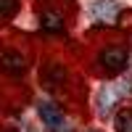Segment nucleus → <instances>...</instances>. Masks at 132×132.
<instances>
[{"instance_id":"nucleus-1","label":"nucleus","mask_w":132,"mask_h":132,"mask_svg":"<svg viewBox=\"0 0 132 132\" xmlns=\"http://www.w3.org/2000/svg\"><path fill=\"white\" fill-rule=\"evenodd\" d=\"M37 111H40V119H42L53 132H66V119H63L61 108H58L56 103H40Z\"/></svg>"},{"instance_id":"nucleus-2","label":"nucleus","mask_w":132,"mask_h":132,"mask_svg":"<svg viewBox=\"0 0 132 132\" xmlns=\"http://www.w3.org/2000/svg\"><path fill=\"white\" fill-rule=\"evenodd\" d=\"M101 63H103V69L111 71V74L122 71L124 66H127V50L124 48H106L101 53Z\"/></svg>"},{"instance_id":"nucleus-3","label":"nucleus","mask_w":132,"mask_h":132,"mask_svg":"<svg viewBox=\"0 0 132 132\" xmlns=\"http://www.w3.org/2000/svg\"><path fill=\"white\" fill-rule=\"evenodd\" d=\"M93 16L98 21L114 24L116 16H119V3H116V0H95V3H93Z\"/></svg>"},{"instance_id":"nucleus-4","label":"nucleus","mask_w":132,"mask_h":132,"mask_svg":"<svg viewBox=\"0 0 132 132\" xmlns=\"http://www.w3.org/2000/svg\"><path fill=\"white\" fill-rule=\"evenodd\" d=\"M0 69L5 74H11V77H21L24 69H27V63H24V58L19 53H0Z\"/></svg>"},{"instance_id":"nucleus-5","label":"nucleus","mask_w":132,"mask_h":132,"mask_svg":"<svg viewBox=\"0 0 132 132\" xmlns=\"http://www.w3.org/2000/svg\"><path fill=\"white\" fill-rule=\"evenodd\" d=\"M42 29L45 32H53V35H58V32L63 29V21H61V16L58 13H42Z\"/></svg>"},{"instance_id":"nucleus-6","label":"nucleus","mask_w":132,"mask_h":132,"mask_svg":"<svg viewBox=\"0 0 132 132\" xmlns=\"http://www.w3.org/2000/svg\"><path fill=\"white\" fill-rule=\"evenodd\" d=\"M116 129L119 132H132V111H122L116 116Z\"/></svg>"},{"instance_id":"nucleus-7","label":"nucleus","mask_w":132,"mask_h":132,"mask_svg":"<svg viewBox=\"0 0 132 132\" xmlns=\"http://www.w3.org/2000/svg\"><path fill=\"white\" fill-rule=\"evenodd\" d=\"M19 11V0H0V19H8Z\"/></svg>"},{"instance_id":"nucleus-8","label":"nucleus","mask_w":132,"mask_h":132,"mask_svg":"<svg viewBox=\"0 0 132 132\" xmlns=\"http://www.w3.org/2000/svg\"><path fill=\"white\" fill-rule=\"evenodd\" d=\"M8 132H13V129H8Z\"/></svg>"}]
</instances>
